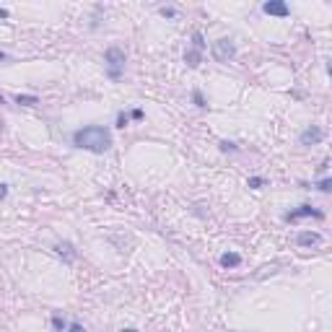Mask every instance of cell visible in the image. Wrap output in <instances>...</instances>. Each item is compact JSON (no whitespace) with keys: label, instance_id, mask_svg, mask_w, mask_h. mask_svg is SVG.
Listing matches in <instances>:
<instances>
[{"label":"cell","instance_id":"obj_18","mask_svg":"<svg viewBox=\"0 0 332 332\" xmlns=\"http://www.w3.org/2000/svg\"><path fill=\"white\" fill-rule=\"evenodd\" d=\"M127 122H130V117H127L125 112H120V115H117V127H127Z\"/></svg>","mask_w":332,"mask_h":332},{"label":"cell","instance_id":"obj_17","mask_svg":"<svg viewBox=\"0 0 332 332\" xmlns=\"http://www.w3.org/2000/svg\"><path fill=\"white\" fill-rule=\"evenodd\" d=\"M159 13H161L164 18H174V16H176V11H174V8H166V6H164V8H159Z\"/></svg>","mask_w":332,"mask_h":332},{"label":"cell","instance_id":"obj_22","mask_svg":"<svg viewBox=\"0 0 332 332\" xmlns=\"http://www.w3.org/2000/svg\"><path fill=\"white\" fill-rule=\"evenodd\" d=\"M6 195H8V187H6V185H0V200H3Z\"/></svg>","mask_w":332,"mask_h":332},{"label":"cell","instance_id":"obj_1","mask_svg":"<svg viewBox=\"0 0 332 332\" xmlns=\"http://www.w3.org/2000/svg\"><path fill=\"white\" fill-rule=\"evenodd\" d=\"M73 145L91 151V153H106L112 148V132L101 125H88L73 132Z\"/></svg>","mask_w":332,"mask_h":332},{"label":"cell","instance_id":"obj_5","mask_svg":"<svg viewBox=\"0 0 332 332\" xmlns=\"http://www.w3.org/2000/svg\"><path fill=\"white\" fill-rule=\"evenodd\" d=\"M262 11L268 13V16H278V18H285V16H291V8L283 3V0H268V3L262 6Z\"/></svg>","mask_w":332,"mask_h":332},{"label":"cell","instance_id":"obj_12","mask_svg":"<svg viewBox=\"0 0 332 332\" xmlns=\"http://www.w3.org/2000/svg\"><path fill=\"white\" fill-rule=\"evenodd\" d=\"M192 50H197V52L205 50V42H203V34H200V31L192 34Z\"/></svg>","mask_w":332,"mask_h":332},{"label":"cell","instance_id":"obj_4","mask_svg":"<svg viewBox=\"0 0 332 332\" xmlns=\"http://www.w3.org/2000/svg\"><path fill=\"white\" fill-rule=\"evenodd\" d=\"M299 140H301V145H317V143L324 140V130L317 127V125H312V127H306V130L301 132Z\"/></svg>","mask_w":332,"mask_h":332},{"label":"cell","instance_id":"obj_9","mask_svg":"<svg viewBox=\"0 0 332 332\" xmlns=\"http://www.w3.org/2000/svg\"><path fill=\"white\" fill-rule=\"evenodd\" d=\"M220 265H224V268H239L241 257L236 252H226V254H220Z\"/></svg>","mask_w":332,"mask_h":332},{"label":"cell","instance_id":"obj_13","mask_svg":"<svg viewBox=\"0 0 332 332\" xmlns=\"http://www.w3.org/2000/svg\"><path fill=\"white\" fill-rule=\"evenodd\" d=\"M52 327H55V332H62L65 327H68V322H65L60 314H55V317H52Z\"/></svg>","mask_w":332,"mask_h":332},{"label":"cell","instance_id":"obj_6","mask_svg":"<svg viewBox=\"0 0 332 332\" xmlns=\"http://www.w3.org/2000/svg\"><path fill=\"white\" fill-rule=\"evenodd\" d=\"M309 215H314V218H322V210L312 208V205H301L291 213H285V220H299V218H309Z\"/></svg>","mask_w":332,"mask_h":332},{"label":"cell","instance_id":"obj_25","mask_svg":"<svg viewBox=\"0 0 332 332\" xmlns=\"http://www.w3.org/2000/svg\"><path fill=\"white\" fill-rule=\"evenodd\" d=\"M0 104H6V96H3V94H0Z\"/></svg>","mask_w":332,"mask_h":332},{"label":"cell","instance_id":"obj_19","mask_svg":"<svg viewBox=\"0 0 332 332\" xmlns=\"http://www.w3.org/2000/svg\"><path fill=\"white\" fill-rule=\"evenodd\" d=\"M130 117H132V120H143V109H132Z\"/></svg>","mask_w":332,"mask_h":332},{"label":"cell","instance_id":"obj_21","mask_svg":"<svg viewBox=\"0 0 332 332\" xmlns=\"http://www.w3.org/2000/svg\"><path fill=\"white\" fill-rule=\"evenodd\" d=\"M68 332H86V329H83L81 324H70V327H68Z\"/></svg>","mask_w":332,"mask_h":332},{"label":"cell","instance_id":"obj_16","mask_svg":"<svg viewBox=\"0 0 332 332\" xmlns=\"http://www.w3.org/2000/svg\"><path fill=\"white\" fill-rule=\"evenodd\" d=\"M319 190H322V192H329V190H332V179H329V176H324V179L319 182Z\"/></svg>","mask_w":332,"mask_h":332},{"label":"cell","instance_id":"obj_15","mask_svg":"<svg viewBox=\"0 0 332 332\" xmlns=\"http://www.w3.org/2000/svg\"><path fill=\"white\" fill-rule=\"evenodd\" d=\"M249 187H252V190H260V187H265V179H262V176H252Z\"/></svg>","mask_w":332,"mask_h":332},{"label":"cell","instance_id":"obj_14","mask_svg":"<svg viewBox=\"0 0 332 332\" xmlns=\"http://www.w3.org/2000/svg\"><path fill=\"white\" fill-rule=\"evenodd\" d=\"M192 101L197 104V106H200V109H205L208 104H205V99H203V94L200 91H192Z\"/></svg>","mask_w":332,"mask_h":332},{"label":"cell","instance_id":"obj_20","mask_svg":"<svg viewBox=\"0 0 332 332\" xmlns=\"http://www.w3.org/2000/svg\"><path fill=\"white\" fill-rule=\"evenodd\" d=\"M220 148H224V151H236V145H234V143H229V140L220 143Z\"/></svg>","mask_w":332,"mask_h":332},{"label":"cell","instance_id":"obj_23","mask_svg":"<svg viewBox=\"0 0 332 332\" xmlns=\"http://www.w3.org/2000/svg\"><path fill=\"white\" fill-rule=\"evenodd\" d=\"M6 60H11V57H8V55H6L3 50H0V62H6Z\"/></svg>","mask_w":332,"mask_h":332},{"label":"cell","instance_id":"obj_2","mask_svg":"<svg viewBox=\"0 0 332 332\" xmlns=\"http://www.w3.org/2000/svg\"><path fill=\"white\" fill-rule=\"evenodd\" d=\"M210 55H213V60L215 62H231L234 57H236V44L231 42V39H218V42H213V50H210Z\"/></svg>","mask_w":332,"mask_h":332},{"label":"cell","instance_id":"obj_24","mask_svg":"<svg viewBox=\"0 0 332 332\" xmlns=\"http://www.w3.org/2000/svg\"><path fill=\"white\" fill-rule=\"evenodd\" d=\"M8 16H11V13H8L6 8H0V18H8Z\"/></svg>","mask_w":332,"mask_h":332},{"label":"cell","instance_id":"obj_8","mask_svg":"<svg viewBox=\"0 0 332 332\" xmlns=\"http://www.w3.org/2000/svg\"><path fill=\"white\" fill-rule=\"evenodd\" d=\"M55 252H57L60 257H65L68 262H73V260H76V249H73L70 241H60V244H55Z\"/></svg>","mask_w":332,"mask_h":332},{"label":"cell","instance_id":"obj_26","mask_svg":"<svg viewBox=\"0 0 332 332\" xmlns=\"http://www.w3.org/2000/svg\"><path fill=\"white\" fill-rule=\"evenodd\" d=\"M122 332H138V329H122Z\"/></svg>","mask_w":332,"mask_h":332},{"label":"cell","instance_id":"obj_3","mask_svg":"<svg viewBox=\"0 0 332 332\" xmlns=\"http://www.w3.org/2000/svg\"><path fill=\"white\" fill-rule=\"evenodd\" d=\"M104 62H106V68H109V78H120V73L125 68V52L120 47H109L104 52Z\"/></svg>","mask_w":332,"mask_h":332},{"label":"cell","instance_id":"obj_11","mask_svg":"<svg viewBox=\"0 0 332 332\" xmlns=\"http://www.w3.org/2000/svg\"><path fill=\"white\" fill-rule=\"evenodd\" d=\"M16 104H21V106H36V104H39V96H34V94H18V96H16Z\"/></svg>","mask_w":332,"mask_h":332},{"label":"cell","instance_id":"obj_10","mask_svg":"<svg viewBox=\"0 0 332 332\" xmlns=\"http://www.w3.org/2000/svg\"><path fill=\"white\" fill-rule=\"evenodd\" d=\"M185 62L190 65V68H197V65L203 62V52H197V50H187V52H185Z\"/></svg>","mask_w":332,"mask_h":332},{"label":"cell","instance_id":"obj_7","mask_svg":"<svg viewBox=\"0 0 332 332\" xmlns=\"http://www.w3.org/2000/svg\"><path fill=\"white\" fill-rule=\"evenodd\" d=\"M296 241H299L301 247H317V244H322V234H317V231H301Z\"/></svg>","mask_w":332,"mask_h":332}]
</instances>
